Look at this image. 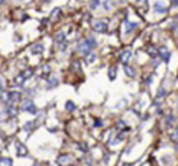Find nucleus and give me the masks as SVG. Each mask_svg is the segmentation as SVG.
<instances>
[{"mask_svg":"<svg viewBox=\"0 0 178 166\" xmlns=\"http://www.w3.org/2000/svg\"><path fill=\"white\" fill-rule=\"evenodd\" d=\"M123 72H125V75H127L128 78H134L136 76V69L133 67V66H129V63L123 64Z\"/></svg>","mask_w":178,"mask_h":166,"instance_id":"13","label":"nucleus"},{"mask_svg":"<svg viewBox=\"0 0 178 166\" xmlns=\"http://www.w3.org/2000/svg\"><path fill=\"white\" fill-rule=\"evenodd\" d=\"M170 139H172V140H175V142H178V127L175 128V133L170 136Z\"/></svg>","mask_w":178,"mask_h":166,"instance_id":"33","label":"nucleus"},{"mask_svg":"<svg viewBox=\"0 0 178 166\" xmlns=\"http://www.w3.org/2000/svg\"><path fill=\"white\" fill-rule=\"evenodd\" d=\"M58 78H54V76H49V81H47V90H52V89H55L58 87Z\"/></svg>","mask_w":178,"mask_h":166,"instance_id":"17","label":"nucleus"},{"mask_svg":"<svg viewBox=\"0 0 178 166\" xmlns=\"http://www.w3.org/2000/svg\"><path fill=\"white\" fill-rule=\"evenodd\" d=\"M50 22V18H43L41 20V23H43V26H47V23Z\"/></svg>","mask_w":178,"mask_h":166,"instance_id":"38","label":"nucleus"},{"mask_svg":"<svg viewBox=\"0 0 178 166\" xmlns=\"http://www.w3.org/2000/svg\"><path fill=\"white\" fill-rule=\"evenodd\" d=\"M116 130H123V131H128L129 128L127 127V122H125V121H117V123H116Z\"/></svg>","mask_w":178,"mask_h":166,"instance_id":"21","label":"nucleus"},{"mask_svg":"<svg viewBox=\"0 0 178 166\" xmlns=\"http://www.w3.org/2000/svg\"><path fill=\"white\" fill-rule=\"evenodd\" d=\"M64 108L67 110L69 113H72V111H75V110H76V105H75V102H73V101H65V102H64Z\"/></svg>","mask_w":178,"mask_h":166,"instance_id":"19","label":"nucleus"},{"mask_svg":"<svg viewBox=\"0 0 178 166\" xmlns=\"http://www.w3.org/2000/svg\"><path fill=\"white\" fill-rule=\"evenodd\" d=\"M96 47H97V40H96V37H93V35H88V37L82 38L81 41L76 44L78 54H81L82 56H87L90 52H93Z\"/></svg>","mask_w":178,"mask_h":166,"instance_id":"1","label":"nucleus"},{"mask_svg":"<svg viewBox=\"0 0 178 166\" xmlns=\"http://www.w3.org/2000/svg\"><path fill=\"white\" fill-rule=\"evenodd\" d=\"M95 127H96V128H101V127H104V121H96Z\"/></svg>","mask_w":178,"mask_h":166,"instance_id":"35","label":"nucleus"},{"mask_svg":"<svg viewBox=\"0 0 178 166\" xmlns=\"http://www.w3.org/2000/svg\"><path fill=\"white\" fill-rule=\"evenodd\" d=\"M8 95H9V105H15L18 101H22V93L20 91L12 90V91H8Z\"/></svg>","mask_w":178,"mask_h":166,"instance_id":"10","label":"nucleus"},{"mask_svg":"<svg viewBox=\"0 0 178 166\" xmlns=\"http://www.w3.org/2000/svg\"><path fill=\"white\" fill-rule=\"evenodd\" d=\"M172 123H174V114H170V116L166 119V125H168V127H170Z\"/></svg>","mask_w":178,"mask_h":166,"instance_id":"32","label":"nucleus"},{"mask_svg":"<svg viewBox=\"0 0 178 166\" xmlns=\"http://www.w3.org/2000/svg\"><path fill=\"white\" fill-rule=\"evenodd\" d=\"M101 5H102V0H90V3H88V8H90L91 11H95V9H97Z\"/></svg>","mask_w":178,"mask_h":166,"instance_id":"20","label":"nucleus"},{"mask_svg":"<svg viewBox=\"0 0 178 166\" xmlns=\"http://www.w3.org/2000/svg\"><path fill=\"white\" fill-rule=\"evenodd\" d=\"M148 54L152 56V58H157L158 56V49L154 47V46H149V47H148Z\"/></svg>","mask_w":178,"mask_h":166,"instance_id":"23","label":"nucleus"},{"mask_svg":"<svg viewBox=\"0 0 178 166\" xmlns=\"http://www.w3.org/2000/svg\"><path fill=\"white\" fill-rule=\"evenodd\" d=\"M79 149H81L82 152H87V151H88L90 148L87 146V143H81V145H79Z\"/></svg>","mask_w":178,"mask_h":166,"instance_id":"31","label":"nucleus"},{"mask_svg":"<svg viewBox=\"0 0 178 166\" xmlns=\"http://www.w3.org/2000/svg\"><path fill=\"white\" fill-rule=\"evenodd\" d=\"M61 8H54L50 11V20H56L58 17H61Z\"/></svg>","mask_w":178,"mask_h":166,"instance_id":"18","label":"nucleus"},{"mask_svg":"<svg viewBox=\"0 0 178 166\" xmlns=\"http://www.w3.org/2000/svg\"><path fill=\"white\" fill-rule=\"evenodd\" d=\"M175 20H177V22H178V15H177V18H175Z\"/></svg>","mask_w":178,"mask_h":166,"instance_id":"43","label":"nucleus"},{"mask_svg":"<svg viewBox=\"0 0 178 166\" xmlns=\"http://www.w3.org/2000/svg\"><path fill=\"white\" fill-rule=\"evenodd\" d=\"M158 56H160V59L163 63H169L170 56H172V52H170L166 46H160V47H158Z\"/></svg>","mask_w":178,"mask_h":166,"instance_id":"5","label":"nucleus"},{"mask_svg":"<svg viewBox=\"0 0 178 166\" xmlns=\"http://www.w3.org/2000/svg\"><path fill=\"white\" fill-rule=\"evenodd\" d=\"M170 6L172 8H178V0H170Z\"/></svg>","mask_w":178,"mask_h":166,"instance_id":"36","label":"nucleus"},{"mask_svg":"<svg viewBox=\"0 0 178 166\" xmlns=\"http://www.w3.org/2000/svg\"><path fill=\"white\" fill-rule=\"evenodd\" d=\"M35 127H37V122L35 121H26L24 125H23V130L28 133V134H31V133L35 130Z\"/></svg>","mask_w":178,"mask_h":166,"instance_id":"12","label":"nucleus"},{"mask_svg":"<svg viewBox=\"0 0 178 166\" xmlns=\"http://www.w3.org/2000/svg\"><path fill=\"white\" fill-rule=\"evenodd\" d=\"M0 166H12V158H0Z\"/></svg>","mask_w":178,"mask_h":166,"instance_id":"27","label":"nucleus"},{"mask_svg":"<svg viewBox=\"0 0 178 166\" xmlns=\"http://www.w3.org/2000/svg\"><path fill=\"white\" fill-rule=\"evenodd\" d=\"M15 154H17V157H26L29 154V151H28V148H26L23 143L17 142L15 143Z\"/></svg>","mask_w":178,"mask_h":166,"instance_id":"9","label":"nucleus"},{"mask_svg":"<svg viewBox=\"0 0 178 166\" xmlns=\"http://www.w3.org/2000/svg\"><path fill=\"white\" fill-rule=\"evenodd\" d=\"M152 9H154L155 14H158V15H166L168 12L170 11V8L164 5L163 0H155V2L152 3Z\"/></svg>","mask_w":178,"mask_h":166,"instance_id":"3","label":"nucleus"},{"mask_svg":"<svg viewBox=\"0 0 178 166\" xmlns=\"http://www.w3.org/2000/svg\"><path fill=\"white\" fill-rule=\"evenodd\" d=\"M96 58H97V56H96L95 50H93V52H90V54H88L87 56H85V61H87V63L90 64V63H95V59H96Z\"/></svg>","mask_w":178,"mask_h":166,"instance_id":"25","label":"nucleus"},{"mask_svg":"<svg viewBox=\"0 0 178 166\" xmlns=\"http://www.w3.org/2000/svg\"><path fill=\"white\" fill-rule=\"evenodd\" d=\"M160 59H157V58H154V63H152V69H157L158 67V66H160Z\"/></svg>","mask_w":178,"mask_h":166,"instance_id":"34","label":"nucleus"},{"mask_svg":"<svg viewBox=\"0 0 178 166\" xmlns=\"http://www.w3.org/2000/svg\"><path fill=\"white\" fill-rule=\"evenodd\" d=\"M72 163V157L69 154H61L56 158V165L58 166H70Z\"/></svg>","mask_w":178,"mask_h":166,"instance_id":"8","label":"nucleus"},{"mask_svg":"<svg viewBox=\"0 0 178 166\" xmlns=\"http://www.w3.org/2000/svg\"><path fill=\"white\" fill-rule=\"evenodd\" d=\"M15 2H24V0H15Z\"/></svg>","mask_w":178,"mask_h":166,"instance_id":"42","label":"nucleus"},{"mask_svg":"<svg viewBox=\"0 0 178 166\" xmlns=\"http://www.w3.org/2000/svg\"><path fill=\"white\" fill-rule=\"evenodd\" d=\"M6 119H11L9 117V113H8V108H3L2 111H0V122L6 121Z\"/></svg>","mask_w":178,"mask_h":166,"instance_id":"22","label":"nucleus"},{"mask_svg":"<svg viewBox=\"0 0 178 166\" xmlns=\"http://www.w3.org/2000/svg\"><path fill=\"white\" fill-rule=\"evenodd\" d=\"M65 38H67V35H65V32H58V34L55 35V38H54V41H55V44H64L65 43Z\"/></svg>","mask_w":178,"mask_h":166,"instance_id":"14","label":"nucleus"},{"mask_svg":"<svg viewBox=\"0 0 178 166\" xmlns=\"http://www.w3.org/2000/svg\"><path fill=\"white\" fill-rule=\"evenodd\" d=\"M22 75H23V78L26 79V81H28V79H31L32 76H34V69H28V70H24Z\"/></svg>","mask_w":178,"mask_h":166,"instance_id":"24","label":"nucleus"},{"mask_svg":"<svg viewBox=\"0 0 178 166\" xmlns=\"http://www.w3.org/2000/svg\"><path fill=\"white\" fill-rule=\"evenodd\" d=\"M32 166H41V165H40V163H34V165H32Z\"/></svg>","mask_w":178,"mask_h":166,"instance_id":"40","label":"nucleus"},{"mask_svg":"<svg viewBox=\"0 0 178 166\" xmlns=\"http://www.w3.org/2000/svg\"><path fill=\"white\" fill-rule=\"evenodd\" d=\"M166 95H168V90L164 89V87H160V90H158V93H157V99L166 98Z\"/></svg>","mask_w":178,"mask_h":166,"instance_id":"26","label":"nucleus"},{"mask_svg":"<svg viewBox=\"0 0 178 166\" xmlns=\"http://www.w3.org/2000/svg\"><path fill=\"white\" fill-rule=\"evenodd\" d=\"M170 31H178V22H177V20H175V22H172V23H170Z\"/></svg>","mask_w":178,"mask_h":166,"instance_id":"30","label":"nucleus"},{"mask_svg":"<svg viewBox=\"0 0 178 166\" xmlns=\"http://www.w3.org/2000/svg\"><path fill=\"white\" fill-rule=\"evenodd\" d=\"M5 90V82H3V79L0 78V91H3Z\"/></svg>","mask_w":178,"mask_h":166,"instance_id":"37","label":"nucleus"},{"mask_svg":"<svg viewBox=\"0 0 178 166\" xmlns=\"http://www.w3.org/2000/svg\"><path fill=\"white\" fill-rule=\"evenodd\" d=\"M43 2H44V3H49V2H50V0H43Z\"/></svg>","mask_w":178,"mask_h":166,"instance_id":"41","label":"nucleus"},{"mask_svg":"<svg viewBox=\"0 0 178 166\" xmlns=\"http://www.w3.org/2000/svg\"><path fill=\"white\" fill-rule=\"evenodd\" d=\"M116 6V2L114 0H102V8L105 11H111Z\"/></svg>","mask_w":178,"mask_h":166,"instance_id":"15","label":"nucleus"},{"mask_svg":"<svg viewBox=\"0 0 178 166\" xmlns=\"http://www.w3.org/2000/svg\"><path fill=\"white\" fill-rule=\"evenodd\" d=\"M152 79H154V73H149L146 78H145L143 84H145V85H151V82H152Z\"/></svg>","mask_w":178,"mask_h":166,"instance_id":"29","label":"nucleus"},{"mask_svg":"<svg viewBox=\"0 0 178 166\" xmlns=\"http://www.w3.org/2000/svg\"><path fill=\"white\" fill-rule=\"evenodd\" d=\"M5 2H6V0H0V5H3Z\"/></svg>","mask_w":178,"mask_h":166,"instance_id":"39","label":"nucleus"},{"mask_svg":"<svg viewBox=\"0 0 178 166\" xmlns=\"http://www.w3.org/2000/svg\"><path fill=\"white\" fill-rule=\"evenodd\" d=\"M22 111L31 113V114H37L38 108H37V105L34 104V101H32L31 98H26L24 101H23V104H22Z\"/></svg>","mask_w":178,"mask_h":166,"instance_id":"4","label":"nucleus"},{"mask_svg":"<svg viewBox=\"0 0 178 166\" xmlns=\"http://www.w3.org/2000/svg\"><path fill=\"white\" fill-rule=\"evenodd\" d=\"M24 82H26V79L23 78V75H22V73L17 75V76L14 78V85H15V87H18V89H22Z\"/></svg>","mask_w":178,"mask_h":166,"instance_id":"16","label":"nucleus"},{"mask_svg":"<svg viewBox=\"0 0 178 166\" xmlns=\"http://www.w3.org/2000/svg\"><path fill=\"white\" fill-rule=\"evenodd\" d=\"M91 29H93L96 34H107L108 32V20L105 18H97L91 23Z\"/></svg>","mask_w":178,"mask_h":166,"instance_id":"2","label":"nucleus"},{"mask_svg":"<svg viewBox=\"0 0 178 166\" xmlns=\"http://www.w3.org/2000/svg\"><path fill=\"white\" fill-rule=\"evenodd\" d=\"M138 24L137 22H128V20H125L123 22V31H125V34L129 35V34H133V32H136L138 29Z\"/></svg>","mask_w":178,"mask_h":166,"instance_id":"6","label":"nucleus"},{"mask_svg":"<svg viewBox=\"0 0 178 166\" xmlns=\"http://www.w3.org/2000/svg\"><path fill=\"white\" fill-rule=\"evenodd\" d=\"M131 56H133V50L131 49H123L120 54H119V63L128 64L131 61Z\"/></svg>","mask_w":178,"mask_h":166,"instance_id":"7","label":"nucleus"},{"mask_svg":"<svg viewBox=\"0 0 178 166\" xmlns=\"http://www.w3.org/2000/svg\"><path fill=\"white\" fill-rule=\"evenodd\" d=\"M116 72H117V69L116 67H110V70H108V78L113 81V79H116Z\"/></svg>","mask_w":178,"mask_h":166,"instance_id":"28","label":"nucleus"},{"mask_svg":"<svg viewBox=\"0 0 178 166\" xmlns=\"http://www.w3.org/2000/svg\"><path fill=\"white\" fill-rule=\"evenodd\" d=\"M44 52V46L41 43H35V44H32V47H31V54L32 55H41Z\"/></svg>","mask_w":178,"mask_h":166,"instance_id":"11","label":"nucleus"}]
</instances>
